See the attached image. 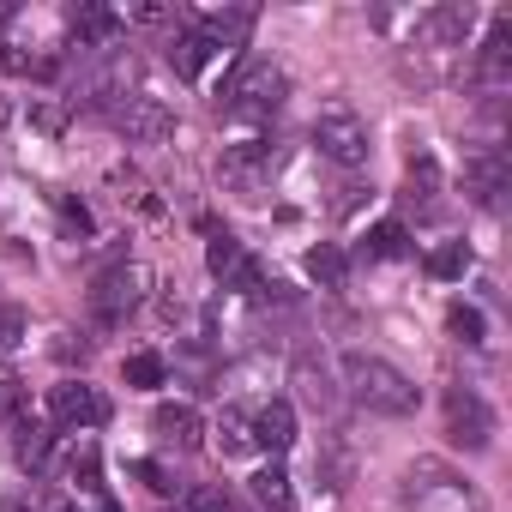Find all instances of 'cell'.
<instances>
[{
    "instance_id": "cell-35",
    "label": "cell",
    "mask_w": 512,
    "mask_h": 512,
    "mask_svg": "<svg viewBox=\"0 0 512 512\" xmlns=\"http://www.w3.org/2000/svg\"><path fill=\"white\" fill-rule=\"evenodd\" d=\"M7 19H13V7H0V31H7Z\"/></svg>"
},
{
    "instance_id": "cell-36",
    "label": "cell",
    "mask_w": 512,
    "mask_h": 512,
    "mask_svg": "<svg viewBox=\"0 0 512 512\" xmlns=\"http://www.w3.org/2000/svg\"><path fill=\"white\" fill-rule=\"evenodd\" d=\"M103 512H121V506H115V500H109V494H103Z\"/></svg>"
},
{
    "instance_id": "cell-17",
    "label": "cell",
    "mask_w": 512,
    "mask_h": 512,
    "mask_svg": "<svg viewBox=\"0 0 512 512\" xmlns=\"http://www.w3.org/2000/svg\"><path fill=\"white\" fill-rule=\"evenodd\" d=\"M151 428H157V440H169V446H181V452H193V446H199V434H205V422H199V410H193V404H157Z\"/></svg>"
},
{
    "instance_id": "cell-3",
    "label": "cell",
    "mask_w": 512,
    "mask_h": 512,
    "mask_svg": "<svg viewBox=\"0 0 512 512\" xmlns=\"http://www.w3.org/2000/svg\"><path fill=\"white\" fill-rule=\"evenodd\" d=\"M404 506H410V512H482L476 488H470L458 470L434 464V458H422V464L404 476Z\"/></svg>"
},
{
    "instance_id": "cell-18",
    "label": "cell",
    "mask_w": 512,
    "mask_h": 512,
    "mask_svg": "<svg viewBox=\"0 0 512 512\" xmlns=\"http://www.w3.org/2000/svg\"><path fill=\"white\" fill-rule=\"evenodd\" d=\"M49 452H55V434H49V422H37V416H25V422H13V458H19V470H49Z\"/></svg>"
},
{
    "instance_id": "cell-12",
    "label": "cell",
    "mask_w": 512,
    "mask_h": 512,
    "mask_svg": "<svg viewBox=\"0 0 512 512\" xmlns=\"http://www.w3.org/2000/svg\"><path fill=\"white\" fill-rule=\"evenodd\" d=\"M253 422V446H266L272 458H284L290 446H296V410L284 404V398H272V404H260L247 416Z\"/></svg>"
},
{
    "instance_id": "cell-28",
    "label": "cell",
    "mask_w": 512,
    "mask_h": 512,
    "mask_svg": "<svg viewBox=\"0 0 512 512\" xmlns=\"http://www.w3.org/2000/svg\"><path fill=\"white\" fill-rule=\"evenodd\" d=\"M0 416H7V422H25V416H31V404H25V380H19L13 368H0Z\"/></svg>"
},
{
    "instance_id": "cell-34",
    "label": "cell",
    "mask_w": 512,
    "mask_h": 512,
    "mask_svg": "<svg viewBox=\"0 0 512 512\" xmlns=\"http://www.w3.org/2000/svg\"><path fill=\"white\" fill-rule=\"evenodd\" d=\"M0 512H31V506L25 500H0Z\"/></svg>"
},
{
    "instance_id": "cell-6",
    "label": "cell",
    "mask_w": 512,
    "mask_h": 512,
    "mask_svg": "<svg viewBox=\"0 0 512 512\" xmlns=\"http://www.w3.org/2000/svg\"><path fill=\"white\" fill-rule=\"evenodd\" d=\"M278 145L272 139H241V145H229L223 151V187L229 193H241V199H266V187H272V175H278Z\"/></svg>"
},
{
    "instance_id": "cell-26",
    "label": "cell",
    "mask_w": 512,
    "mask_h": 512,
    "mask_svg": "<svg viewBox=\"0 0 512 512\" xmlns=\"http://www.w3.org/2000/svg\"><path fill=\"white\" fill-rule=\"evenodd\" d=\"M115 187H121V205H133V211H145V217H163V199H157L133 169H115Z\"/></svg>"
},
{
    "instance_id": "cell-24",
    "label": "cell",
    "mask_w": 512,
    "mask_h": 512,
    "mask_svg": "<svg viewBox=\"0 0 512 512\" xmlns=\"http://www.w3.org/2000/svg\"><path fill=\"white\" fill-rule=\"evenodd\" d=\"M217 446H223V458H235V452H253V422H247V410H223L217 416Z\"/></svg>"
},
{
    "instance_id": "cell-25",
    "label": "cell",
    "mask_w": 512,
    "mask_h": 512,
    "mask_svg": "<svg viewBox=\"0 0 512 512\" xmlns=\"http://www.w3.org/2000/svg\"><path fill=\"white\" fill-rule=\"evenodd\" d=\"M464 272H470V247H464V241H440V247L428 253V278L452 284V278H464Z\"/></svg>"
},
{
    "instance_id": "cell-13",
    "label": "cell",
    "mask_w": 512,
    "mask_h": 512,
    "mask_svg": "<svg viewBox=\"0 0 512 512\" xmlns=\"http://www.w3.org/2000/svg\"><path fill=\"white\" fill-rule=\"evenodd\" d=\"M476 79L482 85H506L512 79V13H494L488 19V43L476 55Z\"/></svg>"
},
{
    "instance_id": "cell-20",
    "label": "cell",
    "mask_w": 512,
    "mask_h": 512,
    "mask_svg": "<svg viewBox=\"0 0 512 512\" xmlns=\"http://www.w3.org/2000/svg\"><path fill=\"white\" fill-rule=\"evenodd\" d=\"M253 500H260V506H272V512H296V488H290V470L272 458L266 470H253Z\"/></svg>"
},
{
    "instance_id": "cell-22",
    "label": "cell",
    "mask_w": 512,
    "mask_h": 512,
    "mask_svg": "<svg viewBox=\"0 0 512 512\" xmlns=\"http://www.w3.org/2000/svg\"><path fill=\"white\" fill-rule=\"evenodd\" d=\"M362 253H368V260H410L416 241H410V229H404V223H374V229H368V241H362Z\"/></svg>"
},
{
    "instance_id": "cell-9",
    "label": "cell",
    "mask_w": 512,
    "mask_h": 512,
    "mask_svg": "<svg viewBox=\"0 0 512 512\" xmlns=\"http://www.w3.org/2000/svg\"><path fill=\"white\" fill-rule=\"evenodd\" d=\"M103 115L127 133V145H163V139L175 133V115H169L157 97H145V91H127V97H121V103H109Z\"/></svg>"
},
{
    "instance_id": "cell-1",
    "label": "cell",
    "mask_w": 512,
    "mask_h": 512,
    "mask_svg": "<svg viewBox=\"0 0 512 512\" xmlns=\"http://www.w3.org/2000/svg\"><path fill=\"white\" fill-rule=\"evenodd\" d=\"M344 392H350L368 416H410V410L422 404L416 380H410L404 368H392L386 356H374V350H350V356H344Z\"/></svg>"
},
{
    "instance_id": "cell-19",
    "label": "cell",
    "mask_w": 512,
    "mask_h": 512,
    "mask_svg": "<svg viewBox=\"0 0 512 512\" xmlns=\"http://www.w3.org/2000/svg\"><path fill=\"white\" fill-rule=\"evenodd\" d=\"M470 31H476V7H470V0H446V7L428 13V37L446 43V49H464Z\"/></svg>"
},
{
    "instance_id": "cell-2",
    "label": "cell",
    "mask_w": 512,
    "mask_h": 512,
    "mask_svg": "<svg viewBox=\"0 0 512 512\" xmlns=\"http://www.w3.org/2000/svg\"><path fill=\"white\" fill-rule=\"evenodd\" d=\"M217 103H223V115H235V121H266V115L284 103V73H278L266 55H235L229 79L217 85Z\"/></svg>"
},
{
    "instance_id": "cell-27",
    "label": "cell",
    "mask_w": 512,
    "mask_h": 512,
    "mask_svg": "<svg viewBox=\"0 0 512 512\" xmlns=\"http://www.w3.org/2000/svg\"><path fill=\"white\" fill-rule=\"evenodd\" d=\"M446 326H452V338H458V344H488L482 314H476V308H464V302H452V308H446Z\"/></svg>"
},
{
    "instance_id": "cell-30",
    "label": "cell",
    "mask_w": 512,
    "mask_h": 512,
    "mask_svg": "<svg viewBox=\"0 0 512 512\" xmlns=\"http://www.w3.org/2000/svg\"><path fill=\"white\" fill-rule=\"evenodd\" d=\"M121 374H127V386L151 392V386H163V374H169V368H163V356H151V350H145V356H127V368H121Z\"/></svg>"
},
{
    "instance_id": "cell-16",
    "label": "cell",
    "mask_w": 512,
    "mask_h": 512,
    "mask_svg": "<svg viewBox=\"0 0 512 512\" xmlns=\"http://www.w3.org/2000/svg\"><path fill=\"white\" fill-rule=\"evenodd\" d=\"M67 25H73V49H109L115 37H121V19L109 13V7H73L67 13Z\"/></svg>"
},
{
    "instance_id": "cell-5",
    "label": "cell",
    "mask_w": 512,
    "mask_h": 512,
    "mask_svg": "<svg viewBox=\"0 0 512 512\" xmlns=\"http://www.w3.org/2000/svg\"><path fill=\"white\" fill-rule=\"evenodd\" d=\"M314 151H320L326 163H338V169H362L368 151H374L368 121H362L356 109H326V115H314Z\"/></svg>"
},
{
    "instance_id": "cell-14",
    "label": "cell",
    "mask_w": 512,
    "mask_h": 512,
    "mask_svg": "<svg viewBox=\"0 0 512 512\" xmlns=\"http://www.w3.org/2000/svg\"><path fill=\"white\" fill-rule=\"evenodd\" d=\"M464 193L494 211L500 193H506V151H476V157L464 163Z\"/></svg>"
},
{
    "instance_id": "cell-11",
    "label": "cell",
    "mask_w": 512,
    "mask_h": 512,
    "mask_svg": "<svg viewBox=\"0 0 512 512\" xmlns=\"http://www.w3.org/2000/svg\"><path fill=\"white\" fill-rule=\"evenodd\" d=\"M211 55H223V43H217V37H211V31L199 25V19H187V25H181V31L169 37V67H175L181 79H199Z\"/></svg>"
},
{
    "instance_id": "cell-4",
    "label": "cell",
    "mask_w": 512,
    "mask_h": 512,
    "mask_svg": "<svg viewBox=\"0 0 512 512\" xmlns=\"http://www.w3.org/2000/svg\"><path fill=\"white\" fill-rule=\"evenodd\" d=\"M145 284H151V272L145 266H133V260H115L97 284H91V320L103 326V332H121L133 314H139V302H145Z\"/></svg>"
},
{
    "instance_id": "cell-23",
    "label": "cell",
    "mask_w": 512,
    "mask_h": 512,
    "mask_svg": "<svg viewBox=\"0 0 512 512\" xmlns=\"http://www.w3.org/2000/svg\"><path fill=\"white\" fill-rule=\"evenodd\" d=\"M49 205H55V217H61V229L73 235V241H91L97 235V223H91V211L67 193V187H49Z\"/></svg>"
},
{
    "instance_id": "cell-8",
    "label": "cell",
    "mask_w": 512,
    "mask_h": 512,
    "mask_svg": "<svg viewBox=\"0 0 512 512\" xmlns=\"http://www.w3.org/2000/svg\"><path fill=\"white\" fill-rule=\"evenodd\" d=\"M205 266H211V278H217L223 290H241V296H266V272H260V260H253V253H247L235 235H217V229H211Z\"/></svg>"
},
{
    "instance_id": "cell-7",
    "label": "cell",
    "mask_w": 512,
    "mask_h": 512,
    "mask_svg": "<svg viewBox=\"0 0 512 512\" xmlns=\"http://www.w3.org/2000/svg\"><path fill=\"white\" fill-rule=\"evenodd\" d=\"M440 410H446V440H452V446H464V452H488V440H494V410L482 404L476 386H446Z\"/></svg>"
},
{
    "instance_id": "cell-15",
    "label": "cell",
    "mask_w": 512,
    "mask_h": 512,
    "mask_svg": "<svg viewBox=\"0 0 512 512\" xmlns=\"http://www.w3.org/2000/svg\"><path fill=\"white\" fill-rule=\"evenodd\" d=\"M290 380H296V392H302V404H308V410H320V416H332V410H338V386H332V374H326V362H320V356H296Z\"/></svg>"
},
{
    "instance_id": "cell-29",
    "label": "cell",
    "mask_w": 512,
    "mask_h": 512,
    "mask_svg": "<svg viewBox=\"0 0 512 512\" xmlns=\"http://www.w3.org/2000/svg\"><path fill=\"white\" fill-rule=\"evenodd\" d=\"M434 193H440V169H434V157L422 151V157H410V199L434 205Z\"/></svg>"
},
{
    "instance_id": "cell-33",
    "label": "cell",
    "mask_w": 512,
    "mask_h": 512,
    "mask_svg": "<svg viewBox=\"0 0 512 512\" xmlns=\"http://www.w3.org/2000/svg\"><path fill=\"white\" fill-rule=\"evenodd\" d=\"M31 121H37L43 133H61V121H67V115H61L55 103H31Z\"/></svg>"
},
{
    "instance_id": "cell-10",
    "label": "cell",
    "mask_w": 512,
    "mask_h": 512,
    "mask_svg": "<svg viewBox=\"0 0 512 512\" xmlns=\"http://www.w3.org/2000/svg\"><path fill=\"white\" fill-rule=\"evenodd\" d=\"M49 416H55V428L85 434V428H103L109 422V398L91 380H61V386H49Z\"/></svg>"
},
{
    "instance_id": "cell-31",
    "label": "cell",
    "mask_w": 512,
    "mask_h": 512,
    "mask_svg": "<svg viewBox=\"0 0 512 512\" xmlns=\"http://www.w3.org/2000/svg\"><path fill=\"white\" fill-rule=\"evenodd\" d=\"M181 512H235V500H229L223 488L199 482V488H187V494H181Z\"/></svg>"
},
{
    "instance_id": "cell-32",
    "label": "cell",
    "mask_w": 512,
    "mask_h": 512,
    "mask_svg": "<svg viewBox=\"0 0 512 512\" xmlns=\"http://www.w3.org/2000/svg\"><path fill=\"white\" fill-rule=\"evenodd\" d=\"M25 338V308H13V302H0V350H13Z\"/></svg>"
},
{
    "instance_id": "cell-37",
    "label": "cell",
    "mask_w": 512,
    "mask_h": 512,
    "mask_svg": "<svg viewBox=\"0 0 512 512\" xmlns=\"http://www.w3.org/2000/svg\"><path fill=\"white\" fill-rule=\"evenodd\" d=\"M49 512H79V506H67V500H61V506H49Z\"/></svg>"
},
{
    "instance_id": "cell-21",
    "label": "cell",
    "mask_w": 512,
    "mask_h": 512,
    "mask_svg": "<svg viewBox=\"0 0 512 512\" xmlns=\"http://www.w3.org/2000/svg\"><path fill=\"white\" fill-rule=\"evenodd\" d=\"M308 278L320 284V290H344V278H350V260H344V247L338 241H320V247H308Z\"/></svg>"
}]
</instances>
